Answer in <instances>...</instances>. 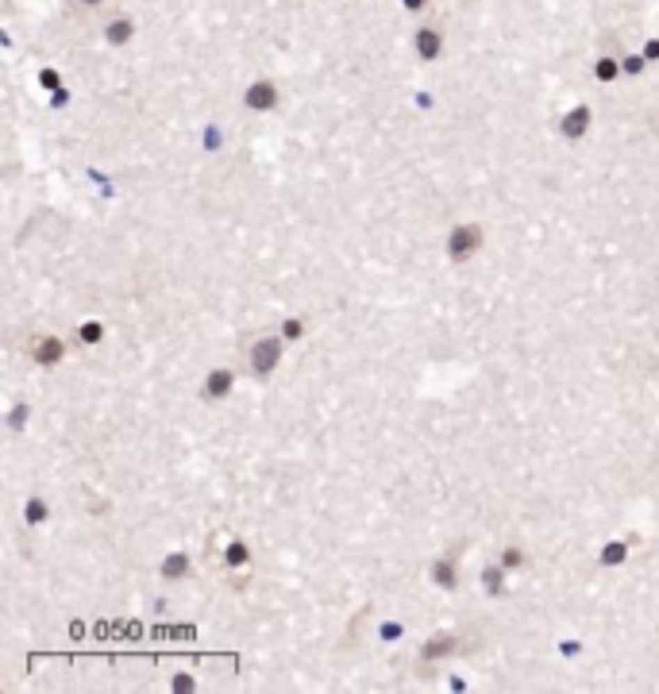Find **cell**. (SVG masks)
Masks as SVG:
<instances>
[{
	"label": "cell",
	"instance_id": "6da1fadb",
	"mask_svg": "<svg viewBox=\"0 0 659 694\" xmlns=\"http://www.w3.org/2000/svg\"><path fill=\"white\" fill-rule=\"evenodd\" d=\"M482 247V228L478 224H459V228H451V235H447V255L455 262H467L470 255Z\"/></svg>",
	"mask_w": 659,
	"mask_h": 694
},
{
	"label": "cell",
	"instance_id": "7a4b0ae2",
	"mask_svg": "<svg viewBox=\"0 0 659 694\" xmlns=\"http://www.w3.org/2000/svg\"><path fill=\"white\" fill-rule=\"evenodd\" d=\"M251 367H255V374H270V370L278 367V359H282V340L278 336H262V340L251 343V352H247Z\"/></svg>",
	"mask_w": 659,
	"mask_h": 694
},
{
	"label": "cell",
	"instance_id": "3957f363",
	"mask_svg": "<svg viewBox=\"0 0 659 694\" xmlns=\"http://www.w3.org/2000/svg\"><path fill=\"white\" fill-rule=\"evenodd\" d=\"M62 355H66V343H62L58 336H39V340L31 343V359L42 363V367H54V363H62Z\"/></svg>",
	"mask_w": 659,
	"mask_h": 694
},
{
	"label": "cell",
	"instance_id": "277c9868",
	"mask_svg": "<svg viewBox=\"0 0 659 694\" xmlns=\"http://www.w3.org/2000/svg\"><path fill=\"white\" fill-rule=\"evenodd\" d=\"M243 101H247V109L267 112V109H274V104H278V89L270 81H259V85H251V89H247V97H243Z\"/></svg>",
	"mask_w": 659,
	"mask_h": 694
},
{
	"label": "cell",
	"instance_id": "5b68a950",
	"mask_svg": "<svg viewBox=\"0 0 659 694\" xmlns=\"http://www.w3.org/2000/svg\"><path fill=\"white\" fill-rule=\"evenodd\" d=\"M586 127H590V109H571L567 120L559 124V132L567 135V139H582Z\"/></svg>",
	"mask_w": 659,
	"mask_h": 694
},
{
	"label": "cell",
	"instance_id": "8992f818",
	"mask_svg": "<svg viewBox=\"0 0 659 694\" xmlns=\"http://www.w3.org/2000/svg\"><path fill=\"white\" fill-rule=\"evenodd\" d=\"M232 382H235L232 370L220 367V370H212V374L205 378V393H209V397H228V393H232Z\"/></svg>",
	"mask_w": 659,
	"mask_h": 694
},
{
	"label": "cell",
	"instance_id": "52a82bcc",
	"mask_svg": "<svg viewBox=\"0 0 659 694\" xmlns=\"http://www.w3.org/2000/svg\"><path fill=\"white\" fill-rule=\"evenodd\" d=\"M182 575H189V555L170 552L166 560H162V578H182Z\"/></svg>",
	"mask_w": 659,
	"mask_h": 694
},
{
	"label": "cell",
	"instance_id": "ba28073f",
	"mask_svg": "<svg viewBox=\"0 0 659 694\" xmlns=\"http://www.w3.org/2000/svg\"><path fill=\"white\" fill-rule=\"evenodd\" d=\"M432 578L443 586V590H451V586H455V560H451V555L432 560Z\"/></svg>",
	"mask_w": 659,
	"mask_h": 694
},
{
	"label": "cell",
	"instance_id": "9c48e42d",
	"mask_svg": "<svg viewBox=\"0 0 659 694\" xmlns=\"http://www.w3.org/2000/svg\"><path fill=\"white\" fill-rule=\"evenodd\" d=\"M455 648H459V644H455V636L443 633V636H436V640H428L420 656H424V660H436V656H447V652H455Z\"/></svg>",
	"mask_w": 659,
	"mask_h": 694
},
{
	"label": "cell",
	"instance_id": "30bf717a",
	"mask_svg": "<svg viewBox=\"0 0 659 694\" xmlns=\"http://www.w3.org/2000/svg\"><path fill=\"white\" fill-rule=\"evenodd\" d=\"M224 563H228V567H247V563H251V552H247V544H243V540H232V544H228V552H224Z\"/></svg>",
	"mask_w": 659,
	"mask_h": 694
},
{
	"label": "cell",
	"instance_id": "8fae6325",
	"mask_svg": "<svg viewBox=\"0 0 659 694\" xmlns=\"http://www.w3.org/2000/svg\"><path fill=\"white\" fill-rule=\"evenodd\" d=\"M417 51H420V58H436V54H440V35H432V31H420V39H417Z\"/></svg>",
	"mask_w": 659,
	"mask_h": 694
},
{
	"label": "cell",
	"instance_id": "7c38bea8",
	"mask_svg": "<svg viewBox=\"0 0 659 694\" xmlns=\"http://www.w3.org/2000/svg\"><path fill=\"white\" fill-rule=\"evenodd\" d=\"M482 586L490 594H501V590H505V571H501V567H486L482 571Z\"/></svg>",
	"mask_w": 659,
	"mask_h": 694
},
{
	"label": "cell",
	"instance_id": "4fadbf2b",
	"mask_svg": "<svg viewBox=\"0 0 659 694\" xmlns=\"http://www.w3.org/2000/svg\"><path fill=\"white\" fill-rule=\"evenodd\" d=\"M625 555H628V548L625 544H605V552H601V563H625Z\"/></svg>",
	"mask_w": 659,
	"mask_h": 694
},
{
	"label": "cell",
	"instance_id": "5bb4252c",
	"mask_svg": "<svg viewBox=\"0 0 659 694\" xmlns=\"http://www.w3.org/2000/svg\"><path fill=\"white\" fill-rule=\"evenodd\" d=\"M27 521H31V525H39V521H47V505H42L39 502V498H31V502H27Z\"/></svg>",
	"mask_w": 659,
	"mask_h": 694
},
{
	"label": "cell",
	"instance_id": "9a60e30c",
	"mask_svg": "<svg viewBox=\"0 0 659 694\" xmlns=\"http://www.w3.org/2000/svg\"><path fill=\"white\" fill-rule=\"evenodd\" d=\"M100 336H104V328H100L97 320H85L81 324V343H97Z\"/></svg>",
	"mask_w": 659,
	"mask_h": 694
},
{
	"label": "cell",
	"instance_id": "2e32d148",
	"mask_svg": "<svg viewBox=\"0 0 659 694\" xmlns=\"http://www.w3.org/2000/svg\"><path fill=\"white\" fill-rule=\"evenodd\" d=\"M501 563H505V567H521V563H525V552H521V548H505Z\"/></svg>",
	"mask_w": 659,
	"mask_h": 694
},
{
	"label": "cell",
	"instance_id": "e0dca14e",
	"mask_svg": "<svg viewBox=\"0 0 659 694\" xmlns=\"http://www.w3.org/2000/svg\"><path fill=\"white\" fill-rule=\"evenodd\" d=\"M282 336H285V340H301V320H285Z\"/></svg>",
	"mask_w": 659,
	"mask_h": 694
},
{
	"label": "cell",
	"instance_id": "ac0fdd59",
	"mask_svg": "<svg viewBox=\"0 0 659 694\" xmlns=\"http://www.w3.org/2000/svg\"><path fill=\"white\" fill-rule=\"evenodd\" d=\"M613 74H617V66H613V62H601V66H598V77H613Z\"/></svg>",
	"mask_w": 659,
	"mask_h": 694
}]
</instances>
